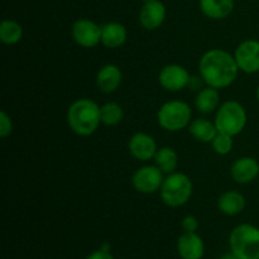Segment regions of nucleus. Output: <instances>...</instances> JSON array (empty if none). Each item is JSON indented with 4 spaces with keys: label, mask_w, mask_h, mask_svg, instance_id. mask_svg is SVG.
<instances>
[{
    "label": "nucleus",
    "mask_w": 259,
    "mask_h": 259,
    "mask_svg": "<svg viewBox=\"0 0 259 259\" xmlns=\"http://www.w3.org/2000/svg\"><path fill=\"white\" fill-rule=\"evenodd\" d=\"M86 259H114V257L111 254V252H105L103 249H98L91 253V254H89Z\"/></svg>",
    "instance_id": "obj_28"
},
{
    "label": "nucleus",
    "mask_w": 259,
    "mask_h": 259,
    "mask_svg": "<svg viewBox=\"0 0 259 259\" xmlns=\"http://www.w3.org/2000/svg\"><path fill=\"white\" fill-rule=\"evenodd\" d=\"M154 164L163 172L164 175H169L176 171L179 166V156L176 151L171 147H161L154 156Z\"/></svg>",
    "instance_id": "obj_21"
},
{
    "label": "nucleus",
    "mask_w": 259,
    "mask_h": 259,
    "mask_svg": "<svg viewBox=\"0 0 259 259\" xmlns=\"http://www.w3.org/2000/svg\"><path fill=\"white\" fill-rule=\"evenodd\" d=\"M128 39L125 25L118 22L106 23L101 27V45L110 50L121 47Z\"/></svg>",
    "instance_id": "obj_17"
},
{
    "label": "nucleus",
    "mask_w": 259,
    "mask_h": 259,
    "mask_svg": "<svg viewBox=\"0 0 259 259\" xmlns=\"http://www.w3.org/2000/svg\"><path fill=\"white\" fill-rule=\"evenodd\" d=\"M121 81H123V72L119 66L113 63L104 65L96 73V86L104 94L115 93L121 85Z\"/></svg>",
    "instance_id": "obj_14"
},
{
    "label": "nucleus",
    "mask_w": 259,
    "mask_h": 259,
    "mask_svg": "<svg viewBox=\"0 0 259 259\" xmlns=\"http://www.w3.org/2000/svg\"><path fill=\"white\" fill-rule=\"evenodd\" d=\"M230 252L239 259H259V228L253 224H240L229 237Z\"/></svg>",
    "instance_id": "obj_5"
},
{
    "label": "nucleus",
    "mask_w": 259,
    "mask_h": 259,
    "mask_svg": "<svg viewBox=\"0 0 259 259\" xmlns=\"http://www.w3.org/2000/svg\"><path fill=\"white\" fill-rule=\"evenodd\" d=\"M220 106V95L218 89L211 86H205L197 91L195 98V108L201 114H211L217 111Z\"/></svg>",
    "instance_id": "obj_19"
},
{
    "label": "nucleus",
    "mask_w": 259,
    "mask_h": 259,
    "mask_svg": "<svg viewBox=\"0 0 259 259\" xmlns=\"http://www.w3.org/2000/svg\"><path fill=\"white\" fill-rule=\"evenodd\" d=\"M23 38V27L17 20L5 19L0 24V40L7 46L17 45Z\"/></svg>",
    "instance_id": "obj_22"
},
{
    "label": "nucleus",
    "mask_w": 259,
    "mask_h": 259,
    "mask_svg": "<svg viewBox=\"0 0 259 259\" xmlns=\"http://www.w3.org/2000/svg\"><path fill=\"white\" fill-rule=\"evenodd\" d=\"M181 227L185 233H196V230L199 229V220L194 215H187L182 219Z\"/></svg>",
    "instance_id": "obj_26"
},
{
    "label": "nucleus",
    "mask_w": 259,
    "mask_h": 259,
    "mask_svg": "<svg viewBox=\"0 0 259 259\" xmlns=\"http://www.w3.org/2000/svg\"><path fill=\"white\" fill-rule=\"evenodd\" d=\"M192 120V109L186 101L171 100L164 103L157 111L158 125L166 132L176 133L189 128Z\"/></svg>",
    "instance_id": "obj_6"
},
{
    "label": "nucleus",
    "mask_w": 259,
    "mask_h": 259,
    "mask_svg": "<svg viewBox=\"0 0 259 259\" xmlns=\"http://www.w3.org/2000/svg\"><path fill=\"white\" fill-rule=\"evenodd\" d=\"M194 192L191 179L182 172H172L163 180L159 196L168 207H181L190 201Z\"/></svg>",
    "instance_id": "obj_3"
},
{
    "label": "nucleus",
    "mask_w": 259,
    "mask_h": 259,
    "mask_svg": "<svg viewBox=\"0 0 259 259\" xmlns=\"http://www.w3.org/2000/svg\"><path fill=\"white\" fill-rule=\"evenodd\" d=\"M257 100H258V103H259V85H258V88H257Z\"/></svg>",
    "instance_id": "obj_31"
},
{
    "label": "nucleus",
    "mask_w": 259,
    "mask_h": 259,
    "mask_svg": "<svg viewBox=\"0 0 259 259\" xmlns=\"http://www.w3.org/2000/svg\"><path fill=\"white\" fill-rule=\"evenodd\" d=\"M234 58L242 72L247 75L259 72V40H243L235 50Z\"/></svg>",
    "instance_id": "obj_10"
},
{
    "label": "nucleus",
    "mask_w": 259,
    "mask_h": 259,
    "mask_svg": "<svg viewBox=\"0 0 259 259\" xmlns=\"http://www.w3.org/2000/svg\"><path fill=\"white\" fill-rule=\"evenodd\" d=\"M100 249L105 250V252H111V245L109 244L108 242H105V243H103V244H101Z\"/></svg>",
    "instance_id": "obj_30"
},
{
    "label": "nucleus",
    "mask_w": 259,
    "mask_h": 259,
    "mask_svg": "<svg viewBox=\"0 0 259 259\" xmlns=\"http://www.w3.org/2000/svg\"><path fill=\"white\" fill-rule=\"evenodd\" d=\"M66 120L76 136H93L101 124L100 106L91 99H77L68 106Z\"/></svg>",
    "instance_id": "obj_2"
},
{
    "label": "nucleus",
    "mask_w": 259,
    "mask_h": 259,
    "mask_svg": "<svg viewBox=\"0 0 259 259\" xmlns=\"http://www.w3.org/2000/svg\"><path fill=\"white\" fill-rule=\"evenodd\" d=\"M163 172L156 164H146L137 169L132 176V185L138 192L151 195L159 192L163 184Z\"/></svg>",
    "instance_id": "obj_7"
},
{
    "label": "nucleus",
    "mask_w": 259,
    "mask_h": 259,
    "mask_svg": "<svg viewBox=\"0 0 259 259\" xmlns=\"http://www.w3.org/2000/svg\"><path fill=\"white\" fill-rule=\"evenodd\" d=\"M219 259H239L237 257V255L234 254V253H227V254H224V255H222V257H220Z\"/></svg>",
    "instance_id": "obj_29"
},
{
    "label": "nucleus",
    "mask_w": 259,
    "mask_h": 259,
    "mask_svg": "<svg viewBox=\"0 0 259 259\" xmlns=\"http://www.w3.org/2000/svg\"><path fill=\"white\" fill-rule=\"evenodd\" d=\"M199 72L205 85L222 90L229 88L237 80L240 71L234 55L225 50L212 48L200 58Z\"/></svg>",
    "instance_id": "obj_1"
},
{
    "label": "nucleus",
    "mask_w": 259,
    "mask_h": 259,
    "mask_svg": "<svg viewBox=\"0 0 259 259\" xmlns=\"http://www.w3.org/2000/svg\"><path fill=\"white\" fill-rule=\"evenodd\" d=\"M100 116L101 124L106 126H115L124 119V110L118 103L109 101L100 106Z\"/></svg>",
    "instance_id": "obj_23"
},
{
    "label": "nucleus",
    "mask_w": 259,
    "mask_h": 259,
    "mask_svg": "<svg viewBox=\"0 0 259 259\" xmlns=\"http://www.w3.org/2000/svg\"><path fill=\"white\" fill-rule=\"evenodd\" d=\"M199 4L202 14L214 20L225 19L234 10V0H200Z\"/></svg>",
    "instance_id": "obj_18"
},
{
    "label": "nucleus",
    "mask_w": 259,
    "mask_h": 259,
    "mask_svg": "<svg viewBox=\"0 0 259 259\" xmlns=\"http://www.w3.org/2000/svg\"><path fill=\"white\" fill-rule=\"evenodd\" d=\"M190 78H191V75L184 66L169 63L159 71L158 82L166 91L179 93L189 88Z\"/></svg>",
    "instance_id": "obj_9"
},
{
    "label": "nucleus",
    "mask_w": 259,
    "mask_h": 259,
    "mask_svg": "<svg viewBox=\"0 0 259 259\" xmlns=\"http://www.w3.org/2000/svg\"><path fill=\"white\" fill-rule=\"evenodd\" d=\"M248 114L244 106L235 100H228L220 104L215 114L214 123L219 133L237 137L245 129Z\"/></svg>",
    "instance_id": "obj_4"
},
{
    "label": "nucleus",
    "mask_w": 259,
    "mask_h": 259,
    "mask_svg": "<svg viewBox=\"0 0 259 259\" xmlns=\"http://www.w3.org/2000/svg\"><path fill=\"white\" fill-rule=\"evenodd\" d=\"M13 133V121L9 114L5 110L0 111V137L8 138Z\"/></svg>",
    "instance_id": "obj_25"
},
{
    "label": "nucleus",
    "mask_w": 259,
    "mask_h": 259,
    "mask_svg": "<svg viewBox=\"0 0 259 259\" xmlns=\"http://www.w3.org/2000/svg\"><path fill=\"white\" fill-rule=\"evenodd\" d=\"M205 83L204 78L201 77V75L199 76H191L189 82V88L194 91H200L202 89V85Z\"/></svg>",
    "instance_id": "obj_27"
},
{
    "label": "nucleus",
    "mask_w": 259,
    "mask_h": 259,
    "mask_svg": "<svg viewBox=\"0 0 259 259\" xmlns=\"http://www.w3.org/2000/svg\"><path fill=\"white\" fill-rule=\"evenodd\" d=\"M233 180L239 185H248L259 176V162L254 157L243 156L235 159L230 167Z\"/></svg>",
    "instance_id": "obj_13"
},
{
    "label": "nucleus",
    "mask_w": 259,
    "mask_h": 259,
    "mask_svg": "<svg viewBox=\"0 0 259 259\" xmlns=\"http://www.w3.org/2000/svg\"><path fill=\"white\" fill-rule=\"evenodd\" d=\"M128 151L133 158L141 162H148L154 158L158 146L151 134L138 132L129 138Z\"/></svg>",
    "instance_id": "obj_11"
},
{
    "label": "nucleus",
    "mask_w": 259,
    "mask_h": 259,
    "mask_svg": "<svg viewBox=\"0 0 259 259\" xmlns=\"http://www.w3.org/2000/svg\"><path fill=\"white\" fill-rule=\"evenodd\" d=\"M166 17V7L161 0H148L139 12V23L146 30H156L162 27Z\"/></svg>",
    "instance_id": "obj_12"
},
{
    "label": "nucleus",
    "mask_w": 259,
    "mask_h": 259,
    "mask_svg": "<svg viewBox=\"0 0 259 259\" xmlns=\"http://www.w3.org/2000/svg\"><path fill=\"white\" fill-rule=\"evenodd\" d=\"M144 2H148V0H144Z\"/></svg>",
    "instance_id": "obj_32"
},
{
    "label": "nucleus",
    "mask_w": 259,
    "mask_h": 259,
    "mask_svg": "<svg viewBox=\"0 0 259 259\" xmlns=\"http://www.w3.org/2000/svg\"><path fill=\"white\" fill-rule=\"evenodd\" d=\"M233 138L234 137L229 136V134L218 133L214 141L211 142L212 151L217 154H219V156H227V154H229L233 151V147H234V139Z\"/></svg>",
    "instance_id": "obj_24"
},
{
    "label": "nucleus",
    "mask_w": 259,
    "mask_h": 259,
    "mask_svg": "<svg viewBox=\"0 0 259 259\" xmlns=\"http://www.w3.org/2000/svg\"><path fill=\"white\" fill-rule=\"evenodd\" d=\"M247 205L244 195L237 190H228L218 199V209L227 217H235L243 212Z\"/></svg>",
    "instance_id": "obj_16"
},
{
    "label": "nucleus",
    "mask_w": 259,
    "mask_h": 259,
    "mask_svg": "<svg viewBox=\"0 0 259 259\" xmlns=\"http://www.w3.org/2000/svg\"><path fill=\"white\" fill-rule=\"evenodd\" d=\"M189 133L200 143H211L219 133L214 121L205 118H196L189 125Z\"/></svg>",
    "instance_id": "obj_20"
},
{
    "label": "nucleus",
    "mask_w": 259,
    "mask_h": 259,
    "mask_svg": "<svg viewBox=\"0 0 259 259\" xmlns=\"http://www.w3.org/2000/svg\"><path fill=\"white\" fill-rule=\"evenodd\" d=\"M177 252L182 259H202L205 243L197 233H184L177 240Z\"/></svg>",
    "instance_id": "obj_15"
},
{
    "label": "nucleus",
    "mask_w": 259,
    "mask_h": 259,
    "mask_svg": "<svg viewBox=\"0 0 259 259\" xmlns=\"http://www.w3.org/2000/svg\"><path fill=\"white\" fill-rule=\"evenodd\" d=\"M71 35L80 47L94 48L101 43V27L93 20L81 18L72 24Z\"/></svg>",
    "instance_id": "obj_8"
}]
</instances>
